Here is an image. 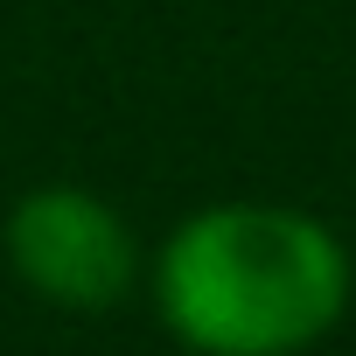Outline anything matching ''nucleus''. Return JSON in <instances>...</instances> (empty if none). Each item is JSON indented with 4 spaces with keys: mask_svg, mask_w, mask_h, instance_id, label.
Returning a JSON list of instances; mask_svg holds the SVG:
<instances>
[{
    "mask_svg": "<svg viewBox=\"0 0 356 356\" xmlns=\"http://www.w3.org/2000/svg\"><path fill=\"white\" fill-rule=\"evenodd\" d=\"M154 307L196 356H300L349 307V252L307 210L210 203L161 245Z\"/></svg>",
    "mask_w": 356,
    "mask_h": 356,
    "instance_id": "f257e3e1",
    "label": "nucleus"
},
{
    "mask_svg": "<svg viewBox=\"0 0 356 356\" xmlns=\"http://www.w3.org/2000/svg\"><path fill=\"white\" fill-rule=\"evenodd\" d=\"M8 266L42 300H56L70 314H105L112 300H126V286L140 273V245L105 196L49 182V189H29L15 203Z\"/></svg>",
    "mask_w": 356,
    "mask_h": 356,
    "instance_id": "f03ea898",
    "label": "nucleus"
}]
</instances>
